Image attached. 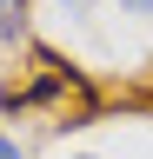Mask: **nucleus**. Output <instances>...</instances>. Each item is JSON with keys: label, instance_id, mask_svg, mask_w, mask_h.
Wrapping results in <instances>:
<instances>
[{"label": "nucleus", "instance_id": "obj_1", "mask_svg": "<svg viewBox=\"0 0 153 159\" xmlns=\"http://www.w3.org/2000/svg\"><path fill=\"white\" fill-rule=\"evenodd\" d=\"M20 27H27V7H20V0H0V47L20 40Z\"/></svg>", "mask_w": 153, "mask_h": 159}, {"label": "nucleus", "instance_id": "obj_2", "mask_svg": "<svg viewBox=\"0 0 153 159\" xmlns=\"http://www.w3.org/2000/svg\"><path fill=\"white\" fill-rule=\"evenodd\" d=\"M120 7H133V13H153V0H120Z\"/></svg>", "mask_w": 153, "mask_h": 159}, {"label": "nucleus", "instance_id": "obj_3", "mask_svg": "<svg viewBox=\"0 0 153 159\" xmlns=\"http://www.w3.org/2000/svg\"><path fill=\"white\" fill-rule=\"evenodd\" d=\"M0 159H20V146H13V139H0Z\"/></svg>", "mask_w": 153, "mask_h": 159}, {"label": "nucleus", "instance_id": "obj_4", "mask_svg": "<svg viewBox=\"0 0 153 159\" xmlns=\"http://www.w3.org/2000/svg\"><path fill=\"white\" fill-rule=\"evenodd\" d=\"M60 7H80V0H60Z\"/></svg>", "mask_w": 153, "mask_h": 159}]
</instances>
